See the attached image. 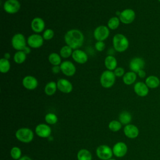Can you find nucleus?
Here are the masks:
<instances>
[{"label": "nucleus", "instance_id": "18", "mask_svg": "<svg viewBox=\"0 0 160 160\" xmlns=\"http://www.w3.org/2000/svg\"><path fill=\"white\" fill-rule=\"evenodd\" d=\"M128 151V147L126 144L122 142H119L114 144L112 148L114 154L118 158L123 157Z\"/></svg>", "mask_w": 160, "mask_h": 160}, {"label": "nucleus", "instance_id": "14", "mask_svg": "<svg viewBox=\"0 0 160 160\" xmlns=\"http://www.w3.org/2000/svg\"><path fill=\"white\" fill-rule=\"evenodd\" d=\"M58 89L64 93H69L72 90L71 82L66 79H59L57 82Z\"/></svg>", "mask_w": 160, "mask_h": 160}, {"label": "nucleus", "instance_id": "38", "mask_svg": "<svg viewBox=\"0 0 160 160\" xmlns=\"http://www.w3.org/2000/svg\"><path fill=\"white\" fill-rule=\"evenodd\" d=\"M138 76H139V78H144L146 77V72H145L143 69H141V70H140V71H139L138 72Z\"/></svg>", "mask_w": 160, "mask_h": 160}, {"label": "nucleus", "instance_id": "32", "mask_svg": "<svg viewBox=\"0 0 160 160\" xmlns=\"http://www.w3.org/2000/svg\"><path fill=\"white\" fill-rule=\"evenodd\" d=\"M121 123L118 121L113 120L111 121L109 124V128L111 131L116 132L118 131L121 128Z\"/></svg>", "mask_w": 160, "mask_h": 160}, {"label": "nucleus", "instance_id": "35", "mask_svg": "<svg viewBox=\"0 0 160 160\" xmlns=\"http://www.w3.org/2000/svg\"><path fill=\"white\" fill-rule=\"evenodd\" d=\"M54 36V32L51 29H46L42 34V37L45 40H50Z\"/></svg>", "mask_w": 160, "mask_h": 160}, {"label": "nucleus", "instance_id": "36", "mask_svg": "<svg viewBox=\"0 0 160 160\" xmlns=\"http://www.w3.org/2000/svg\"><path fill=\"white\" fill-rule=\"evenodd\" d=\"M114 73L115 74L116 76L117 77H121V76H123L124 75V69L121 68V67H118V68H116L115 69H114Z\"/></svg>", "mask_w": 160, "mask_h": 160}, {"label": "nucleus", "instance_id": "42", "mask_svg": "<svg viewBox=\"0 0 160 160\" xmlns=\"http://www.w3.org/2000/svg\"><path fill=\"white\" fill-rule=\"evenodd\" d=\"M11 57V55L9 52H6L4 54V58L5 59H9Z\"/></svg>", "mask_w": 160, "mask_h": 160}, {"label": "nucleus", "instance_id": "22", "mask_svg": "<svg viewBox=\"0 0 160 160\" xmlns=\"http://www.w3.org/2000/svg\"><path fill=\"white\" fill-rule=\"evenodd\" d=\"M104 65L108 70H114L117 67V60L113 56L109 55L104 59Z\"/></svg>", "mask_w": 160, "mask_h": 160}, {"label": "nucleus", "instance_id": "27", "mask_svg": "<svg viewBox=\"0 0 160 160\" xmlns=\"http://www.w3.org/2000/svg\"><path fill=\"white\" fill-rule=\"evenodd\" d=\"M78 160H91L92 156L91 152L85 149H82L79 151L78 152Z\"/></svg>", "mask_w": 160, "mask_h": 160}, {"label": "nucleus", "instance_id": "13", "mask_svg": "<svg viewBox=\"0 0 160 160\" xmlns=\"http://www.w3.org/2000/svg\"><path fill=\"white\" fill-rule=\"evenodd\" d=\"M23 86L29 90H33L36 89L38 85L37 79L32 76H25L22 81Z\"/></svg>", "mask_w": 160, "mask_h": 160}, {"label": "nucleus", "instance_id": "6", "mask_svg": "<svg viewBox=\"0 0 160 160\" xmlns=\"http://www.w3.org/2000/svg\"><path fill=\"white\" fill-rule=\"evenodd\" d=\"M136 18V13L132 9H126L120 12L119 18L123 24H128L133 22Z\"/></svg>", "mask_w": 160, "mask_h": 160}, {"label": "nucleus", "instance_id": "41", "mask_svg": "<svg viewBox=\"0 0 160 160\" xmlns=\"http://www.w3.org/2000/svg\"><path fill=\"white\" fill-rule=\"evenodd\" d=\"M19 160H32V159H31L29 157H28V156H24L21 158L19 159Z\"/></svg>", "mask_w": 160, "mask_h": 160}, {"label": "nucleus", "instance_id": "23", "mask_svg": "<svg viewBox=\"0 0 160 160\" xmlns=\"http://www.w3.org/2000/svg\"><path fill=\"white\" fill-rule=\"evenodd\" d=\"M137 78V74L133 71H129L124 74L122 76L123 82L126 85H131L133 84Z\"/></svg>", "mask_w": 160, "mask_h": 160}, {"label": "nucleus", "instance_id": "26", "mask_svg": "<svg viewBox=\"0 0 160 160\" xmlns=\"http://www.w3.org/2000/svg\"><path fill=\"white\" fill-rule=\"evenodd\" d=\"M26 59V54L23 51H18L14 55V61L17 64L23 63Z\"/></svg>", "mask_w": 160, "mask_h": 160}, {"label": "nucleus", "instance_id": "11", "mask_svg": "<svg viewBox=\"0 0 160 160\" xmlns=\"http://www.w3.org/2000/svg\"><path fill=\"white\" fill-rule=\"evenodd\" d=\"M60 68L62 72L67 76H73L76 71L75 65L69 61H65L61 62Z\"/></svg>", "mask_w": 160, "mask_h": 160}, {"label": "nucleus", "instance_id": "15", "mask_svg": "<svg viewBox=\"0 0 160 160\" xmlns=\"http://www.w3.org/2000/svg\"><path fill=\"white\" fill-rule=\"evenodd\" d=\"M31 27L34 32L36 33H39L43 31V30L44 29L45 22L42 18L36 17L32 20L31 22Z\"/></svg>", "mask_w": 160, "mask_h": 160}, {"label": "nucleus", "instance_id": "33", "mask_svg": "<svg viewBox=\"0 0 160 160\" xmlns=\"http://www.w3.org/2000/svg\"><path fill=\"white\" fill-rule=\"evenodd\" d=\"M45 120L49 124H54L58 121V118L53 113H48L45 116Z\"/></svg>", "mask_w": 160, "mask_h": 160}, {"label": "nucleus", "instance_id": "39", "mask_svg": "<svg viewBox=\"0 0 160 160\" xmlns=\"http://www.w3.org/2000/svg\"><path fill=\"white\" fill-rule=\"evenodd\" d=\"M60 70H61V68H60V66H54L52 68V71L54 74H58Z\"/></svg>", "mask_w": 160, "mask_h": 160}, {"label": "nucleus", "instance_id": "5", "mask_svg": "<svg viewBox=\"0 0 160 160\" xmlns=\"http://www.w3.org/2000/svg\"><path fill=\"white\" fill-rule=\"evenodd\" d=\"M13 48L17 51H22L26 46V41L24 36L21 33L14 34L11 39Z\"/></svg>", "mask_w": 160, "mask_h": 160}, {"label": "nucleus", "instance_id": "2", "mask_svg": "<svg viewBox=\"0 0 160 160\" xmlns=\"http://www.w3.org/2000/svg\"><path fill=\"white\" fill-rule=\"evenodd\" d=\"M112 44L114 49L119 52L125 51L129 47V41L122 34H116L112 39Z\"/></svg>", "mask_w": 160, "mask_h": 160}, {"label": "nucleus", "instance_id": "1", "mask_svg": "<svg viewBox=\"0 0 160 160\" xmlns=\"http://www.w3.org/2000/svg\"><path fill=\"white\" fill-rule=\"evenodd\" d=\"M84 40V37L82 32L76 29L67 31L64 36V41L66 44L74 50L79 49L82 46Z\"/></svg>", "mask_w": 160, "mask_h": 160}, {"label": "nucleus", "instance_id": "16", "mask_svg": "<svg viewBox=\"0 0 160 160\" xmlns=\"http://www.w3.org/2000/svg\"><path fill=\"white\" fill-rule=\"evenodd\" d=\"M72 58L74 61L79 64H84L87 62L88 59L87 54L79 49L74 50L72 54Z\"/></svg>", "mask_w": 160, "mask_h": 160}, {"label": "nucleus", "instance_id": "12", "mask_svg": "<svg viewBox=\"0 0 160 160\" xmlns=\"http://www.w3.org/2000/svg\"><path fill=\"white\" fill-rule=\"evenodd\" d=\"M145 66L144 60L139 57H136L132 58L129 62V68L131 71L136 73L141 69H143Z\"/></svg>", "mask_w": 160, "mask_h": 160}, {"label": "nucleus", "instance_id": "43", "mask_svg": "<svg viewBox=\"0 0 160 160\" xmlns=\"http://www.w3.org/2000/svg\"><path fill=\"white\" fill-rule=\"evenodd\" d=\"M108 160H115V159H108Z\"/></svg>", "mask_w": 160, "mask_h": 160}, {"label": "nucleus", "instance_id": "28", "mask_svg": "<svg viewBox=\"0 0 160 160\" xmlns=\"http://www.w3.org/2000/svg\"><path fill=\"white\" fill-rule=\"evenodd\" d=\"M131 115L128 111H122L119 116V122L123 124H129L131 121Z\"/></svg>", "mask_w": 160, "mask_h": 160}, {"label": "nucleus", "instance_id": "25", "mask_svg": "<svg viewBox=\"0 0 160 160\" xmlns=\"http://www.w3.org/2000/svg\"><path fill=\"white\" fill-rule=\"evenodd\" d=\"M61 56L56 52L51 53L48 56V60L49 62L54 66H59L61 64Z\"/></svg>", "mask_w": 160, "mask_h": 160}, {"label": "nucleus", "instance_id": "8", "mask_svg": "<svg viewBox=\"0 0 160 160\" xmlns=\"http://www.w3.org/2000/svg\"><path fill=\"white\" fill-rule=\"evenodd\" d=\"M4 10L9 14H15L21 8V4L18 0H7L3 5Z\"/></svg>", "mask_w": 160, "mask_h": 160}, {"label": "nucleus", "instance_id": "17", "mask_svg": "<svg viewBox=\"0 0 160 160\" xmlns=\"http://www.w3.org/2000/svg\"><path fill=\"white\" fill-rule=\"evenodd\" d=\"M134 91L138 96L144 97L146 96L149 92V88L145 82L139 81L134 84Z\"/></svg>", "mask_w": 160, "mask_h": 160}, {"label": "nucleus", "instance_id": "30", "mask_svg": "<svg viewBox=\"0 0 160 160\" xmlns=\"http://www.w3.org/2000/svg\"><path fill=\"white\" fill-rule=\"evenodd\" d=\"M120 24V19L118 17H112L108 22V27L109 29L114 30L116 29Z\"/></svg>", "mask_w": 160, "mask_h": 160}, {"label": "nucleus", "instance_id": "21", "mask_svg": "<svg viewBox=\"0 0 160 160\" xmlns=\"http://www.w3.org/2000/svg\"><path fill=\"white\" fill-rule=\"evenodd\" d=\"M145 83L149 88L155 89L159 86L160 80L157 76L151 75V76H149L146 78Z\"/></svg>", "mask_w": 160, "mask_h": 160}, {"label": "nucleus", "instance_id": "10", "mask_svg": "<svg viewBox=\"0 0 160 160\" xmlns=\"http://www.w3.org/2000/svg\"><path fill=\"white\" fill-rule=\"evenodd\" d=\"M44 38L39 34H33L28 38L27 42L30 48H39L43 44Z\"/></svg>", "mask_w": 160, "mask_h": 160}, {"label": "nucleus", "instance_id": "40", "mask_svg": "<svg viewBox=\"0 0 160 160\" xmlns=\"http://www.w3.org/2000/svg\"><path fill=\"white\" fill-rule=\"evenodd\" d=\"M26 54H29L30 52H31V49L29 48V47H28V46H26L24 48V49L22 50Z\"/></svg>", "mask_w": 160, "mask_h": 160}, {"label": "nucleus", "instance_id": "44", "mask_svg": "<svg viewBox=\"0 0 160 160\" xmlns=\"http://www.w3.org/2000/svg\"><path fill=\"white\" fill-rule=\"evenodd\" d=\"M158 1H159V2H160V0H158Z\"/></svg>", "mask_w": 160, "mask_h": 160}, {"label": "nucleus", "instance_id": "3", "mask_svg": "<svg viewBox=\"0 0 160 160\" xmlns=\"http://www.w3.org/2000/svg\"><path fill=\"white\" fill-rule=\"evenodd\" d=\"M116 81V76L112 71L106 70L102 72L100 78V82L101 86L105 88L112 87Z\"/></svg>", "mask_w": 160, "mask_h": 160}, {"label": "nucleus", "instance_id": "34", "mask_svg": "<svg viewBox=\"0 0 160 160\" xmlns=\"http://www.w3.org/2000/svg\"><path fill=\"white\" fill-rule=\"evenodd\" d=\"M10 154L14 159H19L21 156V151L18 147H13L10 151Z\"/></svg>", "mask_w": 160, "mask_h": 160}, {"label": "nucleus", "instance_id": "24", "mask_svg": "<svg viewBox=\"0 0 160 160\" xmlns=\"http://www.w3.org/2000/svg\"><path fill=\"white\" fill-rule=\"evenodd\" d=\"M58 89L57 83L54 81H50L46 84L44 88V92L48 96L53 95Z\"/></svg>", "mask_w": 160, "mask_h": 160}, {"label": "nucleus", "instance_id": "29", "mask_svg": "<svg viewBox=\"0 0 160 160\" xmlns=\"http://www.w3.org/2000/svg\"><path fill=\"white\" fill-rule=\"evenodd\" d=\"M11 68V64L8 59L1 58L0 59V71L2 73L8 72Z\"/></svg>", "mask_w": 160, "mask_h": 160}, {"label": "nucleus", "instance_id": "20", "mask_svg": "<svg viewBox=\"0 0 160 160\" xmlns=\"http://www.w3.org/2000/svg\"><path fill=\"white\" fill-rule=\"evenodd\" d=\"M124 132L128 138L134 139L138 136L139 129L133 124H127L124 128Z\"/></svg>", "mask_w": 160, "mask_h": 160}, {"label": "nucleus", "instance_id": "4", "mask_svg": "<svg viewBox=\"0 0 160 160\" xmlns=\"http://www.w3.org/2000/svg\"><path fill=\"white\" fill-rule=\"evenodd\" d=\"M16 137L19 141L22 142L28 143L32 140L34 138V134L31 129L23 128L17 130L16 132Z\"/></svg>", "mask_w": 160, "mask_h": 160}, {"label": "nucleus", "instance_id": "19", "mask_svg": "<svg viewBox=\"0 0 160 160\" xmlns=\"http://www.w3.org/2000/svg\"><path fill=\"white\" fill-rule=\"evenodd\" d=\"M36 134L41 138H48L50 136L51 130L48 125L45 124H38L36 128Z\"/></svg>", "mask_w": 160, "mask_h": 160}, {"label": "nucleus", "instance_id": "9", "mask_svg": "<svg viewBox=\"0 0 160 160\" xmlns=\"http://www.w3.org/2000/svg\"><path fill=\"white\" fill-rule=\"evenodd\" d=\"M112 150L107 145L99 146L96 149V154L102 160L111 159L112 156Z\"/></svg>", "mask_w": 160, "mask_h": 160}, {"label": "nucleus", "instance_id": "31", "mask_svg": "<svg viewBox=\"0 0 160 160\" xmlns=\"http://www.w3.org/2000/svg\"><path fill=\"white\" fill-rule=\"evenodd\" d=\"M72 49L68 45L64 46L60 49V56L63 58H68L70 56H72Z\"/></svg>", "mask_w": 160, "mask_h": 160}, {"label": "nucleus", "instance_id": "37", "mask_svg": "<svg viewBox=\"0 0 160 160\" xmlns=\"http://www.w3.org/2000/svg\"><path fill=\"white\" fill-rule=\"evenodd\" d=\"M95 48L98 51H102L105 48V44L103 41H97L95 43Z\"/></svg>", "mask_w": 160, "mask_h": 160}, {"label": "nucleus", "instance_id": "7", "mask_svg": "<svg viewBox=\"0 0 160 160\" xmlns=\"http://www.w3.org/2000/svg\"><path fill=\"white\" fill-rule=\"evenodd\" d=\"M109 35V29L106 26H98L94 31V38L98 41H103Z\"/></svg>", "mask_w": 160, "mask_h": 160}]
</instances>
